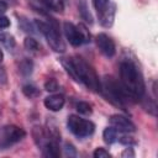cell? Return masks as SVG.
<instances>
[{"instance_id": "cell-1", "label": "cell", "mask_w": 158, "mask_h": 158, "mask_svg": "<svg viewBox=\"0 0 158 158\" xmlns=\"http://www.w3.org/2000/svg\"><path fill=\"white\" fill-rule=\"evenodd\" d=\"M62 65L67 73L78 83L84 84L89 90L100 93L101 91V80L99 79L95 69L81 57L73 56L60 59Z\"/></svg>"}, {"instance_id": "cell-16", "label": "cell", "mask_w": 158, "mask_h": 158, "mask_svg": "<svg viewBox=\"0 0 158 158\" xmlns=\"http://www.w3.org/2000/svg\"><path fill=\"white\" fill-rule=\"evenodd\" d=\"M102 138H104V142L106 144H112L114 142L117 141V131L112 127V126H109L104 130L102 132Z\"/></svg>"}, {"instance_id": "cell-6", "label": "cell", "mask_w": 158, "mask_h": 158, "mask_svg": "<svg viewBox=\"0 0 158 158\" xmlns=\"http://www.w3.org/2000/svg\"><path fill=\"white\" fill-rule=\"evenodd\" d=\"M67 126H68V130L79 138L89 137L95 131L94 122H91L90 120L81 118L78 115H69L67 120Z\"/></svg>"}, {"instance_id": "cell-10", "label": "cell", "mask_w": 158, "mask_h": 158, "mask_svg": "<svg viewBox=\"0 0 158 158\" xmlns=\"http://www.w3.org/2000/svg\"><path fill=\"white\" fill-rule=\"evenodd\" d=\"M115 15H116V5L114 2H109V5L100 14H98L100 25L104 27H111L115 20Z\"/></svg>"}, {"instance_id": "cell-7", "label": "cell", "mask_w": 158, "mask_h": 158, "mask_svg": "<svg viewBox=\"0 0 158 158\" xmlns=\"http://www.w3.org/2000/svg\"><path fill=\"white\" fill-rule=\"evenodd\" d=\"M110 125L117 131V132H123V133H131L136 131V126L135 123L126 116L123 115H111L110 118Z\"/></svg>"}, {"instance_id": "cell-26", "label": "cell", "mask_w": 158, "mask_h": 158, "mask_svg": "<svg viewBox=\"0 0 158 158\" xmlns=\"http://www.w3.org/2000/svg\"><path fill=\"white\" fill-rule=\"evenodd\" d=\"M117 139H118L120 143H122V144H125V146H127V147H131V146H135V144H136L135 138L131 137V136H128V135H123V136L118 137Z\"/></svg>"}, {"instance_id": "cell-8", "label": "cell", "mask_w": 158, "mask_h": 158, "mask_svg": "<svg viewBox=\"0 0 158 158\" xmlns=\"http://www.w3.org/2000/svg\"><path fill=\"white\" fill-rule=\"evenodd\" d=\"M95 42H96V46L99 48V51L106 56L107 58H111L115 56L116 53V44L114 42V40L106 35V33H99L96 37H95Z\"/></svg>"}, {"instance_id": "cell-28", "label": "cell", "mask_w": 158, "mask_h": 158, "mask_svg": "<svg viewBox=\"0 0 158 158\" xmlns=\"http://www.w3.org/2000/svg\"><path fill=\"white\" fill-rule=\"evenodd\" d=\"M64 152H65V156L67 157H75L77 156V151L74 148V146L69 142H67L64 144Z\"/></svg>"}, {"instance_id": "cell-19", "label": "cell", "mask_w": 158, "mask_h": 158, "mask_svg": "<svg viewBox=\"0 0 158 158\" xmlns=\"http://www.w3.org/2000/svg\"><path fill=\"white\" fill-rule=\"evenodd\" d=\"M22 94L28 99H33L40 95V90L33 84H26L22 86Z\"/></svg>"}, {"instance_id": "cell-23", "label": "cell", "mask_w": 158, "mask_h": 158, "mask_svg": "<svg viewBox=\"0 0 158 158\" xmlns=\"http://www.w3.org/2000/svg\"><path fill=\"white\" fill-rule=\"evenodd\" d=\"M44 89L49 93H54L59 89V84L57 83V80L54 79H48L46 83H44Z\"/></svg>"}, {"instance_id": "cell-2", "label": "cell", "mask_w": 158, "mask_h": 158, "mask_svg": "<svg viewBox=\"0 0 158 158\" xmlns=\"http://www.w3.org/2000/svg\"><path fill=\"white\" fill-rule=\"evenodd\" d=\"M120 83L133 101H139L144 96L146 84L143 75L138 67L130 59L120 63Z\"/></svg>"}, {"instance_id": "cell-33", "label": "cell", "mask_w": 158, "mask_h": 158, "mask_svg": "<svg viewBox=\"0 0 158 158\" xmlns=\"http://www.w3.org/2000/svg\"><path fill=\"white\" fill-rule=\"evenodd\" d=\"M2 59H4V52H2V49L0 48V63L2 62Z\"/></svg>"}, {"instance_id": "cell-27", "label": "cell", "mask_w": 158, "mask_h": 158, "mask_svg": "<svg viewBox=\"0 0 158 158\" xmlns=\"http://www.w3.org/2000/svg\"><path fill=\"white\" fill-rule=\"evenodd\" d=\"M93 156H94L95 158H106V157H111L110 152H109V151H106V149H105V148H102V147L96 148V149L94 151Z\"/></svg>"}, {"instance_id": "cell-30", "label": "cell", "mask_w": 158, "mask_h": 158, "mask_svg": "<svg viewBox=\"0 0 158 158\" xmlns=\"http://www.w3.org/2000/svg\"><path fill=\"white\" fill-rule=\"evenodd\" d=\"M7 83V74L4 67L0 65V85H5Z\"/></svg>"}, {"instance_id": "cell-31", "label": "cell", "mask_w": 158, "mask_h": 158, "mask_svg": "<svg viewBox=\"0 0 158 158\" xmlns=\"http://www.w3.org/2000/svg\"><path fill=\"white\" fill-rule=\"evenodd\" d=\"M121 156H122V157H135V152H133V149H132L131 147H128V148H126V149L121 153Z\"/></svg>"}, {"instance_id": "cell-21", "label": "cell", "mask_w": 158, "mask_h": 158, "mask_svg": "<svg viewBox=\"0 0 158 158\" xmlns=\"http://www.w3.org/2000/svg\"><path fill=\"white\" fill-rule=\"evenodd\" d=\"M141 100H143V107L146 109V111H148L151 115L156 116L157 115V105H156V101L154 99H151V98H142Z\"/></svg>"}, {"instance_id": "cell-22", "label": "cell", "mask_w": 158, "mask_h": 158, "mask_svg": "<svg viewBox=\"0 0 158 158\" xmlns=\"http://www.w3.org/2000/svg\"><path fill=\"white\" fill-rule=\"evenodd\" d=\"M22 20H20L19 19V25H20V27L23 30V31H27V32H35L33 30H35V23L32 25V23H30V21H27V19H25V17H21Z\"/></svg>"}, {"instance_id": "cell-14", "label": "cell", "mask_w": 158, "mask_h": 158, "mask_svg": "<svg viewBox=\"0 0 158 158\" xmlns=\"http://www.w3.org/2000/svg\"><path fill=\"white\" fill-rule=\"evenodd\" d=\"M23 47L31 52V53H38L41 51V44L38 43V41L32 37V36H27L25 40H23Z\"/></svg>"}, {"instance_id": "cell-15", "label": "cell", "mask_w": 158, "mask_h": 158, "mask_svg": "<svg viewBox=\"0 0 158 158\" xmlns=\"http://www.w3.org/2000/svg\"><path fill=\"white\" fill-rule=\"evenodd\" d=\"M41 2L49 10L56 12H63L64 10V1L63 0H41Z\"/></svg>"}, {"instance_id": "cell-12", "label": "cell", "mask_w": 158, "mask_h": 158, "mask_svg": "<svg viewBox=\"0 0 158 158\" xmlns=\"http://www.w3.org/2000/svg\"><path fill=\"white\" fill-rule=\"evenodd\" d=\"M32 137H33V141H35L36 146L38 147V149H42L46 146L47 141H48L46 131L41 126H33V128H32Z\"/></svg>"}, {"instance_id": "cell-9", "label": "cell", "mask_w": 158, "mask_h": 158, "mask_svg": "<svg viewBox=\"0 0 158 158\" xmlns=\"http://www.w3.org/2000/svg\"><path fill=\"white\" fill-rule=\"evenodd\" d=\"M63 30H64V35L68 40V42L73 46V47H79L81 44H84V38L83 35L78 27V25H74L72 22L65 21L63 23Z\"/></svg>"}, {"instance_id": "cell-32", "label": "cell", "mask_w": 158, "mask_h": 158, "mask_svg": "<svg viewBox=\"0 0 158 158\" xmlns=\"http://www.w3.org/2000/svg\"><path fill=\"white\" fill-rule=\"evenodd\" d=\"M6 10H7V4L4 0H0V15L6 12Z\"/></svg>"}, {"instance_id": "cell-5", "label": "cell", "mask_w": 158, "mask_h": 158, "mask_svg": "<svg viewBox=\"0 0 158 158\" xmlns=\"http://www.w3.org/2000/svg\"><path fill=\"white\" fill-rule=\"evenodd\" d=\"M25 136V130L16 125H6L0 127V151L9 149L14 144L22 141Z\"/></svg>"}, {"instance_id": "cell-29", "label": "cell", "mask_w": 158, "mask_h": 158, "mask_svg": "<svg viewBox=\"0 0 158 158\" xmlns=\"http://www.w3.org/2000/svg\"><path fill=\"white\" fill-rule=\"evenodd\" d=\"M10 26V20L9 17L4 16V15H0V30H4V28H7Z\"/></svg>"}, {"instance_id": "cell-13", "label": "cell", "mask_w": 158, "mask_h": 158, "mask_svg": "<svg viewBox=\"0 0 158 158\" xmlns=\"http://www.w3.org/2000/svg\"><path fill=\"white\" fill-rule=\"evenodd\" d=\"M19 73L22 77H30L33 72V62L30 58H23L17 65Z\"/></svg>"}, {"instance_id": "cell-20", "label": "cell", "mask_w": 158, "mask_h": 158, "mask_svg": "<svg viewBox=\"0 0 158 158\" xmlns=\"http://www.w3.org/2000/svg\"><path fill=\"white\" fill-rule=\"evenodd\" d=\"M75 109L80 115H91L93 114V106L86 101H79L75 104Z\"/></svg>"}, {"instance_id": "cell-3", "label": "cell", "mask_w": 158, "mask_h": 158, "mask_svg": "<svg viewBox=\"0 0 158 158\" xmlns=\"http://www.w3.org/2000/svg\"><path fill=\"white\" fill-rule=\"evenodd\" d=\"M107 101L114 104L115 106L125 110L126 105L128 102H133L132 98L128 95V93L125 90L122 84L117 81L114 77L106 75L101 80V91Z\"/></svg>"}, {"instance_id": "cell-4", "label": "cell", "mask_w": 158, "mask_h": 158, "mask_svg": "<svg viewBox=\"0 0 158 158\" xmlns=\"http://www.w3.org/2000/svg\"><path fill=\"white\" fill-rule=\"evenodd\" d=\"M35 27L46 37L49 47L54 52L63 53L65 51V43L62 38V35L59 32L58 23L54 19L49 17L47 21L43 20H35Z\"/></svg>"}, {"instance_id": "cell-17", "label": "cell", "mask_w": 158, "mask_h": 158, "mask_svg": "<svg viewBox=\"0 0 158 158\" xmlns=\"http://www.w3.org/2000/svg\"><path fill=\"white\" fill-rule=\"evenodd\" d=\"M0 43H2V46L7 48L9 51H12L16 44L14 36L7 32H2V31H0Z\"/></svg>"}, {"instance_id": "cell-11", "label": "cell", "mask_w": 158, "mask_h": 158, "mask_svg": "<svg viewBox=\"0 0 158 158\" xmlns=\"http://www.w3.org/2000/svg\"><path fill=\"white\" fill-rule=\"evenodd\" d=\"M43 104L51 111H59L63 109V106L65 104V99L62 94H52L44 99Z\"/></svg>"}, {"instance_id": "cell-24", "label": "cell", "mask_w": 158, "mask_h": 158, "mask_svg": "<svg viewBox=\"0 0 158 158\" xmlns=\"http://www.w3.org/2000/svg\"><path fill=\"white\" fill-rule=\"evenodd\" d=\"M109 2H110V0H93V5L98 14H100L109 5Z\"/></svg>"}, {"instance_id": "cell-18", "label": "cell", "mask_w": 158, "mask_h": 158, "mask_svg": "<svg viewBox=\"0 0 158 158\" xmlns=\"http://www.w3.org/2000/svg\"><path fill=\"white\" fill-rule=\"evenodd\" d=\"M78 7H79V12H80L81 17H83L86 22L91 23V22H93V17H91V15H90V12H89L88 5H86V0H79Z\"/></svg>"}, {"instance_id": "cell-25", "label": "cell", "mask_w": 158, "mask_h": 158, "mask_svg": "<svg viewBox=\"0 0 158 158\" xmlns=\"http://www.w3.org/2000/svg\"><path fill=\"white\" fill-rule=\"evenodd\" d=\"M78 27H79V30H80V32H81V35H83L84 42H85V43H89V42L91 41V36H90V32H89L88 27H86L84 23H78Z\"/></svg>"}]
</instances>
